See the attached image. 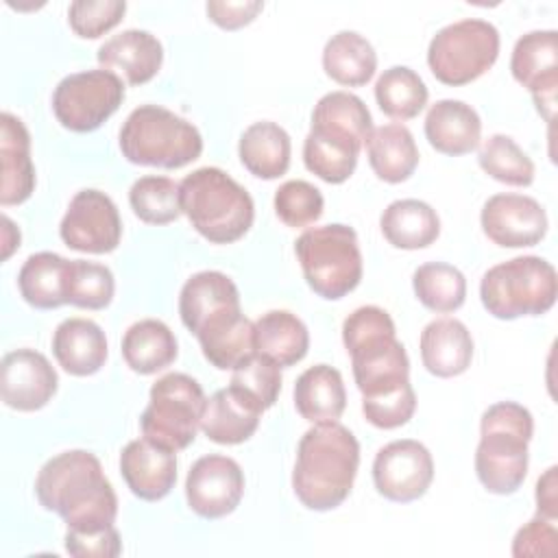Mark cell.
<instances>
[{"label":"cell","mask_w":558,"mask_h":558,"mask_svg":"<svg viewBox=\"0 0 558 558\" xmlns=\"http://www.w3.org/2000/svg\"><path fill=\"white\" fill-rule=\"evenodd\" d=\"M325 74L344 87L366 85L377 70V52L371 41L355 31H338L323 48Z\"/></svg>","instance_id":"d6a6232c"},{"label":"cell","mask_w":558,"mask_h":558,"mask_svg":"<svg viewBox=\"0 0 558 558\" xmlns=\"http://www.w3.org/2000/svg\"><path fill=\"white\" fill-rule=\"evenodd\" d=\"M294 408L310 423L338 421L347 408V390L338 368L314 364L294 384Z\"/></svg>","instance_id":"83f0119b"},{"label":"cell","mask_w":558,"mask_h":558,"mask_svg":"<svg viewBox=\"0 0 558 558\" xmlns=\"http://www.w3.org/2000/svg\"><path fill=\"white\" fill-rule=\"evenodd\" d=\"M57 388V371L44 353L15 349L2 357L0 395L4 405L17 412H35L52 401Z\"/></svg>","instance_id":"e0dca14e"},{"label":"cell","mask_w":558,"mask_h":558,"mask_svg":"<svg viewBox=\"0 0 558 558\" xmlns=\"http://www.w3.org/2000/svg\"><path fill=\"white\" fill-rule=\"evenodd\" d=\"M264 412L248 392L229 384L207 399L201 429L218 445H240L255 434Z\"/></svg>","instance_id":"d6986e66"},{"label":"cell","mask_w":558,"mask_h":558,"mask_svg":"<svg viewBox=\"0 0 558 558\" xmlns=\"http://www.w3.org/2000/svg\"><path fill=\"white\" fill-rule=\"evenodd\" d=\"M558 469L549 466L536 482V512L538 517L556 521L558 517Z\"/></svg>","instance_id":"681fc988"},{"label":"cell","mask_w":558,"mask_h":558,"mask_svg":"<svg viewBox=\"0 0 558 558\" xmlns=\"http://www.w3.org/2000/svg\"><path fill=\"white\" fill-rule=\"evenodd\" d=\"M558 296L556 268L538 255H519L488 268L480 281V299L499 320L541 316Z\"/></svg>","instance_id":"52a82bcc"},{"label":"cell","mask_w":558,"mask_h":558,"mask_svg":"<svg viewBox=\"0 0 558 558\" xmlns=\"http://www.w3.org/2000/svg\"><path fill=\"white\" fill-rule=\"evenodd\" d=\"M124 0H74L68 9L70 28L83 39H96L122 22Z\"/></svg>","instance_id":"ee69618b"},{"label":"cell","mask_w":558,"mask_h":558,"mask_svg":"<svg viewBox=\"0 0 558 558\" xmlns=\"http://www.w3.org/2000/svg\"><path fill=\"white\" fill-rule=\"evenodd\" d=\"M124 94V81L111 70L74 72L57 83L52 92V113L63 129L89 133L120 109Z\"/></svg>","instance_id":"8fae6325"},{"label":"cell","mask_w":558,"mask_h":558,"mask_svg":"<svg viewBox=\"0 0 558 558\" xmlns=\"http://www.w3.org/2000/svg\"><path fill=\"white\" fill-rule=\"evenodd\" d=\"M0 161H2L0 203L9 207L31 198L35 190L31 133L24 126V122L9 111L0 116Z\"/></svg>","instance_id":"7402d4cb"},{"label":"cell","mask_w":558,"mask_h":558,"mask_svg":"<svg viewBox=\"0 0 558 558\" xmlns=\"http://www.w3.org/2000/svg\"><path fill=\"white\" fill-rule=\"evenodd\" d=\"M434 480L429 449L412 438L384 445L373 460V484L377 493L397 504L421 499Z\"/></svg>","instance_id":"4fadbf2b"},{"label":"cell","mask_w":558,"mask_h":558,"mask_svg":"<svg viewBox=\"0 0 558 558\" xmlns=\"http://www.w3.org/2000/svg\"><path fill=\"white\" fill-rule=\"evenodd\" d=\"M480 225L484 235L504 248H525L538 244L549 227L543 205L527 194H493L482 211Z\"/></svg>","instance_id":"2e32d148"},{"label":"cell","mask_w":558,"mask_h":558,"mask_svg":"<svg viewBox=\"0 0 558 558\" xmlns=\"http://www.w3.org/2000/svg\"><path fill=\"white\" fill-rule=\"evenodd\" d=\"M59 235L65 246L81 253H111L122 238V220L116 203L100 190H81L72 196L61 225Z\"/></svg>","instance_id":"7c38bea8"},{"label":"cell","mask_w":558,"mask_h":558,"mask_svg":"<svg viewBox=\"0 0 558 558\" xmlns=\"http://www.w3.org/2000/svg\"><path fill=\"white\" fill-rule=\"evenodd\" d=\"M366 155L373 172L386 183L410 179L418 166V148L414 135L403 124H381L366 140Z\"/></svg>","instance_id":"1f68e13d"},{"label":"cell","mask_w":558,"mask_h":558,"mask_svg":"<svg viewBox=\"0 0 558 558\" xmlns=\"http://www.w3.org/2000/svg\"><path fill=\"white\" fill-rule=\"evenodd\" d=\"M262 9L264 2L259 0H209L205 4L207 17L225 31H238L251 24Z\"/></svg>","instance_id":"c3c4849f"},{"label":"cell","mask_w":558,"mask_h":558,"mask_svg":"<svg viewBox=\"0 0 558 558\" xmlns=\"http://www.w3.org/2000/svg\"><path fill=\"white\" fill-rule=\"evenodd\" d=\"M423 366L436 377H458L473 360V338L458 318H436L427 323L418 338Z\"/></svg>","instance_id":"d4e9b609"},{"label":"cell","mask_w":558,"mask_h":558,"mask_svg":"<svg viewBox=\"0 0 558 558\" xmlns=\"http://www.w3.org/2000/svg\"><path fill=\"white\" fill-rule=\"evenodd\" d=\"M558 554V530L551 519L534 517L521 525L512 538V556H556Z\"/></svg>","instance_id":"bcb514c9"},{"label":"cell","mask_w":558,"mask_h":558,"mask_svg":"<svg viewBox=\"0 0 558 558\" xmlns=\"http://www.w3.org/2000/svg\"><path fill=\"white\" fill-rule=\"evenodd\" d=\"M310 131L331 142L362 150L373 131V118L360 96L338 89L325 94L314 105Z\"/></svg>","instance_id":"44dd1931"},{"label":"cell","mask_w":558,"mask_h":558,"mask_svg":"<svg viewBox=\"0 0 558 558\" xmlns=\"http://www.w3.org/2000/svg\"><path fill=\"white\" fill-rule=\"evenodd\" d=\"M122 157L137 166L177 170L203 153L198 129L161 105H140L122 122L118 137Z\"/></svg>","instance_id":"8992f818"},{"label":"cell","mask_w":558,"mask_h":558,"mask_svg":"<svg viewBox=\"0 0 558 558\" xmlns=\"http://www.w3.org/2000/svg\"><path fill=\"white\" fill-rule=\"evenodd\" d=\"M499 44L495 24L482 17H464L436 31L427 46V65L436 81L460 87L493 68Z\"/></svg>","instance_id":"30bf717a"},{"label":"cell","mask_w":558,"mask_h":558,"mask_svg":"<svg viewBox=\"0 0 558 558\" xmlns=\"http://www.w3.org/2000/svg\"><path fill=\"white\" fill-rule=\"evenodd\" d=\"M277 218L292 229L314 225L325 209V198L316 185L303 179H290L281 183L272 198Z\"/></svg>","instance_id":"60d3db41"},{"label":"cell","mask_w":558,"mask_h":558,"mask_svg":"<svg viewBox=\"0 0 558 558\" xmlns=\"http://www.w3.org/2000/svg\"><path fill=\"white\" fill-rule=\"evenodd\" d=\"M35 495L39 506L57 512L72 532H98L111 527L118 517L116 490L100 460L85 449L50 458L37 473Z\"/></svg>","instance_id":"6da1fadb"},{"label":"cell","mask_w":558,"mask_h":558,"mask_svg":"<svg viewBox=\"0 0 558 558\" xmlns=\"http://www.w3.org/2000/svg\"><path fill=\"white\" fill-rule=\"evenodd\" d=\"M181 209L198 235L211 244H231L248 233L255 220V203L225 170L205 166L185 174L179 183Z\"/></svg>","instance_id":"5b68a950"},{"label":"cell","mask_w":558,"mask_h":558,"mask_svg":"<svg viewBox=\"0 0 558 558\" xmlns=\"http://www.w3.org/2000/svg\"><path fill=\"white\" fill-rule=\"evenodd\" d=\"M52 353L65 373L74 377L94 375L105 366L107 360L105 331L89 318H65L52 333Z\"/></svg>","instance_id":"cb8c5ba5"},{"label":"cell","mask_w":558,"mask_h":558,"mask_svg":"<svg viewBox=\"0 0 558 558\" xmlns=\"http://www.w3.org/2000/svg\"><path fill=\"white\" fill-rule=\"evenodd\" d=\"M179 355L172 329L157 318L133 323L122 336V357L133 373L153 375L168 368Z\"/></svg>","instance_id":"f546056e"},{"label":"cell","mask_w":558,"mask_h":558,"mask_svg":"<svg viewBox=\"0 0 558 558\" xmlns=\"http://www.w3.org/2000/svg\"><path fill=\"white\" fill-rule=\"evenodd\" d=\"M534 418L517 401H497L480 418L475 475L493 495H512L527 475Z\"/></svg>","instance_id":"277c9868"},{"label":"cell","mask_w":558,"mask_h":558,"mask_svg":"<svg viewBox=\"0 0 558 558\" xmlns=\"http://www.w3.org/2000/svg\"><path fill=\"white\" fill-rule=\"evenodd\" d=\"M207 397L203 386L185 373H168L159 377L148 392V405L140 414L144 438L181 451L190 447L201 427Z\"/></svg>","instance_id":"9c48e42d"},{"label":"cell","mask_w":558,"mask_h":558,"mask_svg":"<svg viewBox=\"0 0 558 558\" xmlns=\"http://www.w3.org/2000/svg\"><path fill=\"white\" fill-rule=\"evenodd\" d=\"M414 410L416 395L410 381L375 397H362L364 418L379 429H395L405 425L414 416Z\"/></svg>","instance_id":"f6af8a7d"},{"label":"cell","mask_w":558,"mask_h":558,"mask_svg":"<svg viewBox=\"0 0 558 558\" xmlns=\"http://www.w3.org/2000/svg\"><path fill=\"white\" fill-rule=\"evenodd\" d=\"M360 150L349 148L344 144L331 142L327 137H320L316 133H307L303 142V163L310 172H314L325 183H344L355 166H357Z\"/></svg>","instance_id":"ab89813d"},{"label":"cell","mask_w":558,"mask_h":558,"mask_svg":"<svg viewBox=\"0 0 558 558\" xmlns=\"http://www.w3.org/2000/svg\"><path fill=\"white\" fill-rule=\"evenodd\" d=\"M357 466L360 442L353 432L338 421L314 423L296 445L292 490L310 510H333L349 497Z\"/></svg>","instance_id":"7a4b0ae2"},{"label":"cell","mask_w":558,"mask_h":558,"mask_svg":"<svg viewBox=\"0 0 558 558\" xmlns=\"http://www.w3.org/2000/svg\"><path fill=\"white\" fill-rule=\"evenodd\" d=\"M255 353L270 357L281 368L294 366L307 355L310 331L305 323L288 310H270L255 323Z\"/></svg>","instance_id":"4dcf8cb0"},{"label":"cell","mask_w":558,"mask_h":558,"mask_svg":"<svg viewBox=\"0 0 558 558\" xmlns=\"http://www.w3.org/2000/svg\"><path fill=\"white\" fill-rule=\"evenodd\" d=\"M342 342L351 355L353 379L362 397H375L410 381V360L397 340L390 314L377 305L353 310L342 323Z\"/></svg>","instance_id":"3957f363"},{"label":"cell","mask_w":558,"mask_h":558,"mask_svg":"<svg viewBox=\"0 0 558 558\" xmlns=\"http://www.w3.org/2000/svg\"><path fill=\"white\" fill-rule=\"evenodd\" d=\"M425 81L408 65H392L375 81V100L379 109L395 120H412L427 105Z\"/></svg>","instance_id":"e575fe53"},{"label":"cell","mask_w":558,"mask_h":558,"mask_svg":"<svg viewBox=\"0 0 558 558\" xmlns=\"http://www.w3.org/2000/svg\"><path fill=\"white\" fill-rule=\"evenodd\" d=\"M198 344L211 366L233 371L255 353V327L246 316H240L231 327L201 340Z\"/></svg>","instance_id":"b9f144b4"},{"label":"cell","mask_w":558,"mask_h":558,"mask_svg":"<svg viewBox=\"0 0 558 558\" xmlns=\"http://www.w3.org/2000/svg\"><path fill=\"white\" fill-rule=\"evenodd\" d=\"M100 68L116 72L129 85H144L157 76L163 63L161 41L142 28H126L109 37L96 54Z\"/></svg>","instance_id":"ffe728a7"},{"label":"cell","mask_w":558,"mask_h":558,"mask_svg":"<svg viewBox=\"0 0 558 558\" xmlns=\"http://www.w3.org/2000/svg\"><path fill=\"white\" fill-rule=\"evenodd\" d=\"M244 495V473L240 464L220 453L201 456L185 477V501L203 519L231 514Z\"/></svg>","instance_id":"5bb4252c"},{"label":"cell","mask_w":558,"mask_h":558,"mask_svg":"<svg viewBox=\"0 0 558 558\" xmlns=\"http://www.w3.org/2000/svg\"><path fill=\"white\" fill-rule=\"evenodd\" d=\"M120 473L135 497L159 501L177 484V451L135 438L120 453Z\"/></svg>","instance_id":"ac0fdd59"},{"label":"cell","mask_w":558,"mask_h":558,"mask_svg":"<svg viewBox=\"0 0 558 558\" xmlns=\"http://www.w3.org/2000/svg\"><path fill=\"white\" fill-rule=\"evenodd\" d=\"M379 227L388 244L403 251L425 248L440 235V218L436 209L418 198L392 201L381 211Z\"/></svg>","instance_id":"f1b7e54d"},{"label":"cell","mask_w":558,"mask_h":558,"mask_svg":"<svg viewBox=\"0 0 558 558\" xmlns=\"http://www.w3.org/2000/svg\"><path fill=\"white\" fill-rule=\"evenodd\" d=\"M20 246V229L4 214L2 216V259H9L11 253Z\"/></svg>","instance_id":"f907efd6"},{"label":"cell","mask_w":558,"mask_h":558,"mask_svg":"<svg viewBox=\"0 0 558 558\" xmlns=\"http://www.w3.org/2000/svg\"><path fill=\"white\" fill-rule=\"evenodd\" d=\"M242 166L257 179H279L290 168L292 142L283 126L270 120L253 122L244 129L238 142Z\"/></svg>","instance_id":"4316f807"},{"label":"cell","mask_w":558,"mask_h":558,"mask_svg":"<svg viewBox=\"0 0 558 558\" xmlns=\"http://www.w3.org/2000/svg\"><path fill=\"white\" fill-rule=\"evenodd\" d=\"M425 137L442 155H466L480 146L482 120L464 100H436L425 116Z\"/></svg>","instance_id":"603a6c76"},{"label":"cell","mask_w":558,"mask_h":558,"mask_svg":"<svg viewBox=\"0 0 558 558\" xmlns=\"http://www.w3.org/2000/svg\"><path fill=\"white\" fill-rule=\"evenodd\" d=\"M510 72L532 94L536 111L551 122L558 89V33L547 28L521 35L512 48Z\"/></svg>","instance_id":"9a60e30c"},{"label":"cell","mask_w":558,"mask_h":558,"mask_svg":"<svg viewBox=\"0 0 558 558\" xmlns=\"http://www.w3.org/2000/svg\"><path fill=\"white\" fill-rule=\"evenodd\" d=\"M129 205L146 225H168L183 214L179 183L159 174L140 177L129 190Z\"/></svg>","instance_id":"8d00e7d4"},{"label":"cell","mask_w":558,"mask_h":558,"mask_svg":"<svg viewBox=\"0 0 558 558\" xmlns=\"http://www.w3.org/2000/svg\"><path fill=\"white\" fill-rule=\"evenodd\" d=\"M307 286L327 301H338L362 281V251L353 227L342 222L303 231L294 242Z\"/></svg>","instance_id":"ba28073f"},{"label":"cell","mask_w":558,"mask_h":558,"mask_svg":"<svg viewBox=\"0 0 558 558\" xmlns=\"http://www.w3.org/2000/svg\"><path fill=\"white\" fill-rule=\"evenodd\" d=\"M412 288L416 299L438 314L460 310L466 299V279L462 270L447 262L421 264L412 275Z\"/></svg>","instance_id":"d590c367"},{"label":"cell","mask_w":558,"mask_h":558,"mask_svg":"<svg viewBox=\"0 0 558 558\" xmlns=\"http://www.w3.org/2000/svg\"><path fill=\"white\" fill-rule=\"evenodd\" d=\"M65 551L74 558H116L122 551L116 525L98 532H65Z\"/></svg>","instance_id":"7dc6e473"},{"label":"cell","mask_w":558,"mask_h":558,"mask_svg":"<svg viewBox=\"0 0 558 558\" xmlns=\"http://www.w3.org/2000/svg\"><path fill=\"white\" fill-rule=\"evenodd\" d=\"M235 307H240L238 286L220 270L194 272L179 292V316L192 333L211 316Z\"/></svg>","instance_id":"484cf974"},{"label":"cell","mask_w":558,"mask_h":558,"mask_svg":"<svg viewBox=\"0 0 558 558\" xmlns=\"http://www.w3.org/2000/svg\"><path fill=\"white\" fill-rule=\"evenodd\" d=\"M116 292L113 272L98 262L70 259L65 301L81 310H105Z\"/></svg>","instance_id":"f35d334b"},{"label":"cell","mask_w":558,"mask_h":558,"mask_svg":"<svg viewBox=\"0 0 558 558\" xmlns=\"http://www.w3.org/2000/svg\"><path fill=\"white\" fill-rule=\"evenodd\" d=\"M70 259L39 251L26 257L17 272V288L22 299L35 310H57L65 305V279Z\"/></svg>","instance_id":"836d02e7"},{"label":"cell","mask_w":558,"mask_h":558,"mask_svg":"<svg viewBox=\"0 0 558 558\" xmlns=\"http://www.w3.org/2000/svg\"><path fill=\"white\" fill-rule=\"evenodd\" d=\"M480 168L499 183L527 187L534 181V163L527 153L504 133H495L480 146L477 153Z\"/></svg>","instance_id":"74e56055"},{"label":"cell","mask_w":558,"mask_h":558,"mask_svg":"<svg viewBox=\"0 0 558 558\" xmlns=\"http://www.w3.org/2000/svg\"><path fill=\"white\" fill-rule=\"evenodd\" d=\"M231 384L248 392L264 410H268L281 392V366L262 353H253L231 371Z\"/></svg>","instance_id":"7bdbcfd3"}]
</instances>
